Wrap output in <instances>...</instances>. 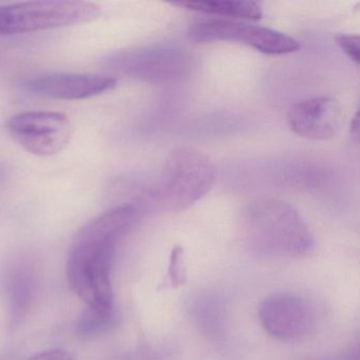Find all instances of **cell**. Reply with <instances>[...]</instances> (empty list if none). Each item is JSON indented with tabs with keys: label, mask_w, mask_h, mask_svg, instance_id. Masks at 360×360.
<instances>
[{
	"label": "cell",
	"mask_w": 360,
	"mask_h": 360,
	"mask_svg": "<svg viewBox=\"0 0 360 360\" xmlns=\"http://www.w3.org/2000/svg\"><path fill=\"white\" fill-rule=\"evenodd\" d=\"M176 6L186 8L187 10L212 14V15L229 16L242 20H259L262 18L263 12L260 5L255 1H188V3L174 4Z\"/></svg>",
	"instance_id": "obj_12"
},
{
	"label": "cell",
	"mask_w": 360,
	"mask_h": 360,
	"mask_svg": "<svg viewBox=\"0 0 360 360\" xmlns=\"http://www.w3.org/2000/svg\"><path fill=\"white\" fill-rule=\"evenodd\" d=\"M259 316L264 330L279 340L302 338L314 326L313 311L309 304L292 295L269 297L261 305Z\"/></svg>",
	"instance_id": "obj_8"
},
{
	"label": "cell",
	"mask_w": 360,
	"mask_h": 360,
	"mask_svg": "<svg viewBox=\"0 0 360 360\" xmlns=\"http://www.w3.org/2000/svg\"><path fill=\"white\" fill-rule=\"evenodd\" d=\"M101 14L100 6L88 1L41 0L0 6V37L87 24Z\"/></svg>",
	"instance_id": "obj_4"
},
{
	"label": "cell",
	"mask_w": 360,
	"mask_h": 360,
	"mask_svg": "<svg viewBox=\"0 0 360 360\" xmlns=\"http://www.w3.org/2000/svg\"><path fill=\"white\" fill-rule=\"evenodd\" d=\"M337 45L353 60L356 65L359 64L360 39L358 35L342 34L337 37Z\"/></svg>",
	"instance_id": "obj_14"
},
{
	"label": "cell",
	"mask_w": 360,
	"mask_h": 360,
	"mask_svg": "<svg viewBox=\"0 0 360 360\" xmlns=\"http://www.w3.org/2000/svg\"><path fill=\"white\" fill-rule=\"evenodd\" d=\"M189 41L195 43L233 41L254 48L261 53L282 56L292 53L300 48L294 37L255 25L225 20H210L198 22L187 32Z\"/></svg>",
	"instance_id": "obj_6"
},
{
	"label": "cell",
	"mask_w": 360,
	"mask_h": 360,
	"mask_svg": "<svg viewBox=\"0 0 360 360\" xmlns=\"http://www.w3.org/2000/svg\"><path fill=\"white\" fill-rule=\"evenodd\" d=\"M358 134H359V121H358V115H356L354 121L352 122V134L358 139Z\"/></svg>",
	"instance_id": "obj_17"
},
{
	"label": "cell",
	"mask_w": 360,
	"mask_h": 360,
	"mask_svg": "<svg viewBox=\"0 0 360 360\" xmlns=\"http://www.w3.org/2000/svg\"><path fill=\"white\" fill-rule=\"evenodd\" d=\"M245 231L250 244L267 255L307 256L315 244L297 210L278 200H265L250 206L246 212Z\"/></svg>",
	"instance_id": "obj_2"
},
{
	"label": "cell",
	"mask_w": 360,
	"mask_h": 360,
	"mask_svg": "<svg viewBox=\"0 0 360 360\" xmlns=\"http://www.w3.org/2000/svg\"><path fill=\"white\" fill-rule=\"evenodd\" d=\"M102 64L117 75L150 83L182 79L191 68V58L182 50L162 47L122 50L109 54Z\"/></svg>",
	"instance_id": "obj_5"
},
{
	"label": "cell",
	"mask_w": 360,
	"mask_h": 360,
	"mask_svg": "<svg viewBox=\"0 0 360 360\" xmlns=\"http://www.w3.org/2000/svg\"><path fill=\"white\" fill-rule=\"evenodd\" d=\"M117 86L115 77L79 73H54L26 79V91L53 100L79 101L110 91Z\"/></svg>",
	"instance_id": "obj_10"
},
{
	"label": "cell",
	"mask_w": 360,
	"mask_h": 360,
	"mask_svg": "<svg viewBox=\"0 0 360 360\" xmlns=\"http://www.w3.org/2000/svg\"><path fill=\"white\" fill-rule=\"evenodd\" d=\"M117 309L86 307L77 323V334L84 339L96 338L110 332L117 323Z\"/></svg>",
	"instance_id": "obj_13"
},
{
	"label": "cell",
	"mask_w": 360,
	"mask_h": 360,
	"mask_svg": "<svg viewBox=\"0 0 360 360\" xmlns=\"http://www.w3.org/2000/svg\"><path fill=\"white\" fill-rule=\"evenodd\" d=\"M288 125L292 132L315 141L334 139L343 124L340 103L328 96H316L296 103L290 107Z\"/></svg>",
	"instance_id": "obj_9"
},
{
	"label": "cell",
	"mask_w": 360,
	"mask_h": 360,
	"mask_svg": "<svg viewBox=\"0 0 360 360\" xmlns=\"http://www.w3.org/2000/svg\"><path fill=\"white\" fill-rule=\"evenodd\" d=\"M182 255L183 250L181 248H176L172 250V256H170L169 275L170 282L174 288L184 283V274L182 273Z\"/></svg>",
	"instance_id": "obj_15"
},
{
	"label": "cell",
	"mask_w": 360,
	"mask_h": 360,
	"mask_svg": "<svg viewBox=\"0 0 360 360\" xmlns=\"http://www.w3.org/2000/svg\"><path fill=\"white\" fill-rule=\"evenodd\" d=\"M214 180L216 169L207 155L188 147L176 149L162 168L153 202L164 212H182L201 200Z\"/></svg>",
	"instance_id": "obj_3"
},
{
	"label": "cell",
	"mask_w": 360,
	"mask_h": 360,
	"mask_svg": "<svg viewBox=\"0 0 360 360\" xmlns=\"http://www.w3.org/2000/svg\"><path fill=\"white\" fill-rule=\"evenodd\" d=\"M10 326H16L26 317L35 294V273L31 265L18 263L8 271L5 281Z\"/></svg>",
	"instance_id": "obj_11"
},
{
	"label": "cell",
	"mask_w": 360,
	"mask_h": 360,
	"mask_svg": "<svg viewBox=\"0 0 360 360\" xmlns=\"http://www.w3.org/2000/svg\"><path fill=\"white\" fill-rule=\"evenodd\" d=\"M29 360H75L70 353L60 349H47L35 354Z\"/></svg>",
	"instance_id": "obj_16"
},
{
	"label": "cell",
	"mask_w": 360,
	"mask_h": 360,
	"mask_svg": "<svg viewBox=\"0 0 360 360\" xmlns=\"http://www.w3.org/2000/svg\"><path fill=\"white\" fill-rule=\"evenodd\" d=\"M9 136L25 150L39 157H50L66 148L70 142V121L64 113L26 111L6 124Z\"/></svg>",
	"instance_id": "obj_7"
},
{
	"label": "cell",
	"mask_w": 360,
	"mask_h": 360,
	"mask_svg": "<svg viewBox=\"0 0 360 360\" xmlns=\"http://www.w3.org/2000/svg\"><path fill=\"white\" fill-rule=\"evenodd\" d=\"M134 205L117 206L86 224L73 240L67 261L71 290L87 307H115L111 265L117 243L134 223Z\"/></svg>",
	"instance_id": "obj_1"
}]
</instances>
